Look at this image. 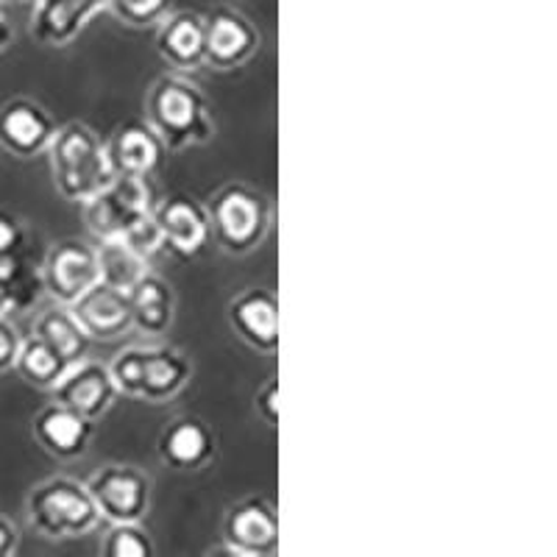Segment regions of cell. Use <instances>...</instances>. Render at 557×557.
<instances>
[{
    "label": "cell",
    "instance_id": "6da1fadb",
    "mask_svg": "<svg viewBox=\"0 0 557 557\" xmlns=\"http://www.w3.org/2000/svg\"><path fill=\"white\" fill-rule=\"evenodd\" d=\"M143 117L168 151L207 146L215 139V114L209 98L187 73H162L143 98Z\"/></svg>",
    "mask_w": 557,
    "mask_h": 557
},
{
    "label": "cell",
    "instance_id": "7a4b0ae2",
    "mask_svg": "<svg viewBox=\"0 0 557 557\" xmlns=\"http://www.w3.org/2000/svg\"><path fill=\"white\" fill-rule=\"evenodd\" d=\"M117 393L146 405H168L193 380V360L171 343L126 346L109 362Z\"/></svg>",
    "mask_w": 557,
    "mask_h": 557
},
{
    "label": "cell",
    "instance_id": "3957f363",
    "mask_svg": "<svg viewBox=\"0 0 557 557\" xmlns=\"http://www.w3.org/2000/svg\"><path fill=\"white\" fill-rule=\"evenodd\" d=\"M51 168L53 190L67 203L82 207L114 176L101 134L84 121H70L57 128L45 151Z\"/></svg>",
    "mask_w": 557,
    "mask_h": 557
},
{
    "label": "cell",
    "instance_id": "277c9868",
    "mask_svg": "<svg viewBox=\"0 0 557 557\" xmlns=\"http://www.w3.org/2000/svg\"><path fill=\"white\" fill-rule=\"evenodd\" d=\"M26 524L42 541H76L103 524L84 480L53 474L37 482L26 496Z\"/></svg>",
    "mask_w": 557,
    "mask_h": 557
},
{
    "label": "cell",
    "instance_id": "5b68a950",
    "mask_svg": "<svg viewBox=\"0 0 557 557\" xmlns=\"http://www.w3.org/2000/svg\"><path fill=\"white\" fill-rule=\"evenodd\" d=\"M209 235L226 257H248L273 228V201L246 182H228L207 201Z\"/></svg>",
    "mask_w": 557,
    "mask_h": 557
},
{
    "label": "cell",
    "instance_id": "8992f818",
    "mask_svg": "<svg viewBox=\"0 0 557 557\" xmlns=\"http://www.w3.org/2000/svg\"><path fill=\"white\" fill-rule=\"evenodd\" d=\"M157 198L153 178L114 173L96 196L82 203L84 226L96 240H121L151 218Z\"/></svg>",
    "mask_w": 557,
    "mask_h": 557
},
{
    "label": "cell",
    "instance_id": "52a82bcc",
    "mask_svg": "<svg viewBox=\"0 0 557 557\" xmlns=\"http://www.w3.org/2000/svg\"><path fill=\"white\" fill-rule=\"evenodd\" d=\"M278 510L268 496L251 494L232 502L223 513L221 541L212 555L268 557L278 549Z\"/></svg>",
    "mask_w": 557,
    "mask_h": 557
},
{
    "label": "cell",
    "instance_id": "ba28073f",
    "mask_svg": "<svg viewBox=\"0 0 557 557\" xmlns=\"http://www.w3.org/2000/svg\"><path fill=\"white\" fill-rule=\"evenodd\" d=\"M87 482L101 521H146L153 502V480L134 462H103Z\"/></svg>",
    "mask_w": 557,
    "mask_h": 557
},
{
    "label": "cell",
    "instance_id": "9c48e42d",
    "mask_svg": "<svg viewBox=\"0 0 557 557\" xmlns=\"http://www.w3.org/2000/svg\"><path fill=\"white\" fill-rule=\"evenodd\" d=\"M37 276L45 296L57 301V305L70 307L96 282H101L98 278L96 246L87 240H78V237L57 240L45 251Z\"/></svg>",
    "mask_w": 557,
    "mask_h": 557
},
{
    "label": "cell",
    "instance_id": "30bf717a",
    "mask_svg": "<svg viewBox=\"0 0 557 557\" xmlns=\"http://www.w3.org/2000/svg\"><path fill=\"white\" fill-rule=\"evenodd\" d=\"M262 34L235 7H215L203 14V67L218 73L240 70L260 53Z\"/></svg>",
    "mask_w": 557,
    "mask_h": 557
},
{
    "label": "cell",
    "instance_id": "8fae6325",
    "mask_svg": "<svg viewBox=\"0 0 557 557\" xmlns=\"http://www.w3.org/2000/svg\"><path fill=\"white\" fill-rule=\"evenodd\" d=\"M153 223L162 237V248L182 260H193L209 246V212L207 203L190 193H171L153 203Z\"/></svg>",
    "mask_w": 557,
    "mask_h": 557
},
{
    "label": "cell",
    "instance_id": "7c38bea8",
    "mask_svg": "<svg viewBox=\"0 0 557 557\" xmlns=\"http://www.w3.org/2000/svg\"><path fill=\"white\" fill-rule=\"evenodd\" d=\"M51 396L53 401L76 410L78 416L89 418V421H101L112 410L114 401L121 399L109 362L92 360L89 355L64 371L62 380L53 385Z\"/></svg>",
    "mask_w": 557,
    "mask_h": 557
},
{
    "label": "cell",
    "instance_id": "4fadbf2b",
    "mask_svg": "<svg viewBox=\"0 0 557 557\" xmlns=\"http://www.w3.org/2000/svg\"><path fill=\"white\" fill-rule=\"evenodd\" d=\"M53 114L34 98H9L0 103V148L14 159L45 157L57 134Z\"/></svg>",
    "mask_w": 557,
    "mask_h": 557
},
{
    "label": "cell",
    "instance_id": "5bb4252c",
    "mask_svg": "<svg viewBox=\"0 0 557 557\" xmlns=\"http://www.w3.org/2000/svg\"><path fill=\"white\" fill-rule=\"evenodd\" d=\"M32 437L34 444L53 460H82L96 437V421L78 416L76 410H70L59 401H48L34 412Z\"/></svg>",
    "mask_w": 557,
    "mask_h": 557
},
{
    "label": "cell",
    "instance_id": "9a60e30c",
    "mask_svg": "<svg viewBox=\"0 0 557 557\" xmlns=\"http://www.w3.org/2000/svg\"><path fill=\"white\" fill-rule=\"evenodd\" d=\"M215 455V432L203 418L190 416V412L171 418L157 437V457L162 460V466L182 471V474L207 469Z\"/></svg>",
    "mask_w": 557,
    "mask_h": 557
},
{
    "label": "cell",
    "instance_id": "2e32d148",
    "mask_svg": "<svg viewBox=\"0 0 557 557\" xmlns=\"http://www.w3.org/2000/svg\"><path fill=\"white\" fill-rule=\"evenodd\" d=\"M226 321L248 348L260 355L278 351V298L271 287H246L228 298Z\"/></svg>",
    "mask_w": 557,
    "mask_h": 557
},
{
    "label": "cell",
    "instance_id": "e0dca14e",
    "mask_svg": "<svg viewBox=\"0 0 557 557\" xmlns=\"http://www.w3.org/2000/svg\"><path fill=\"white\" fill-rule=\"evenodd\" d=\"M28 32L45 48H67L92 20L103 14V0H28Z\"/></svg>",
    "mask_w": 557,
    "mask_h": 557
},
{
    "label": "cell",
    "instance_id": "ac0fdd59",
    "mask_svg": "<svg viewBox=\"0 0 557 557\" xmlns=\"http://www.w3.org/2000/svg\"><path fill=\"white\" fill-rule=\"evenodd\" d=\"M103 143H107V157L114 173L153 178L168 159L165 143L148 126L146 117L121 123Z\"/></svg>",
    "mask_w": 557,
    "mask_h": 557
},
{
    "label": "cell",
    "instance_id": "d6986e66",
    "mask_svg": "<svg viewBox=\"0 0 557 557\" xmlns=\"http://www.w3.org/2000/svg\"><path fill=\"white\" fill-rule=\"evenodd\" d=\"M76 321L92 343L121 341L132 332V307H128V293L117 290L112 285L96 282L82 298L70 305Z\"/></svg>",
    "mask_w": 557,
    "mask_h": 557
},
{
    "label": "cell",
    "instance_id": "ffe728a7",
    "mask_svg": "<svg viewBox=\"0 0 557 557\" xmlns=\"http://www.w3.org/2000/svg\"><path fill=\"white\" fill-rule=\"evenodd\" d=\"M159 59L176 73H196L203 67V14L193 9H173L157 26Z\"/></svg>",
    "mask_w": 557,
    "mask_h": 557
},
{
    "label": "cell",
    "instance_id": "44dd1931",
    "mask_svg": "<svg viewBox=\"0 0 557 557\" xmlns=\"http://www.w3.org/2000/svg\"><path fill=\"white\" fill-rule=\"evenodd\" d=\"M132 307V332L159 341L176 323V290L165 276L148 271L137 285L128 290Z\"/></svg>",
    "mask_w": 557,
    "mask_h": 557
},
{
    "label": "cell",
    "instance_id": "7402d4cb",
    "mask_svg": "<svg viewBox=\"0 0 557 557\" xmlns=\"http://www.w3.org/2000/svg\"><path fill=\"white\" fill-rule=\"evenodd\" d=\"M32 335L42 337L48 346L57 348L70 366L84 360V357L89 355V346H92V341H89L87 332L82 330V323L76 321L73 310H70L67 305H57V301L42 307V310L32 318Z\"/></svg>",
    "mask_w": 557,
    "mask_h": 557
},
{
    "label": "cell",
    "instance_id": "603a6c76",
    "mask_svg": "<svg viewBox=\"0 0 557 557\" xmlns=\"http://www.w3.org/2000/svg\"><path fill=\"white\" fill-rule=\"evenodd\" d=\"M70 368V362L59 355L57 348L48 346L42 337L37 335H23V343H20V351L14 357L12 371L26 382L28 387H37V391H53L62 374Z\"/></svg>",
    "mask_w": 557,
    "mask_h": 557
},
{
    "label": "cell",
    "instance_id": "cb8c5ba5",
    "mask_svg": "<svg viewBox=\"0 0 557 557\" xmlns=\"http://www.w3.org/2000/svg\"><path fill=\"white\" fill-rule=\"evenodd\" d=\"M98 278L103 285H112L117 290H132L139 278L151 271V260L134 251L128 243L123 240H98Z\"/></svg>",
    "mask_w": 557,
    "mask_h": 557
},
{
    "label": "cell",
    "instance_id": "d4e9b609",
    "mask_svg": "<svg viewBox=\"0 0 557 557\" xmlns=\"http://www.w3.org/2000/svg\"><path fill=\"white\" fill-rule=\"evenodd\" d=\"M98 552L103 557H153L157 544L143 521H114L101 532Z\"/></svg>",
    "mask_w": 557,
    "mask_h": 557
},
{
    "label": "cell",
    "instance_id": "484cf974",
    "mask_svg": "<svg viewBox=\"0 0 557 557\" xmlns=\"http://www.w3.org/2000/svg\"><path fill=\"white\" fill-rule=\"evenodd\" d=\"M103 12L126 28H157L173 12V0H103Z\"/></svg>",
    "mask_w": 557,
    "mask_h": 557
},
{
    "label": "cell",
    "instance_id": "4316f807",
    "mask_svg": "<svg viewBox=\"0 0 557 557\" xmlns=\"http://www.w3.org/2000/svg\"><path fill=\"white\" fill-rule=\"evenodd\" d=\"M26 223L20 221L14 212L0 207V265H12V262H17L23 248H26Z\"/></svg>",
    "mask_w": 557,
    "mask_h": 557
},
{
    "label": "cell",
    "instance_id": "83f0119b",
    "mask_svg": "<svg viewBox=\"0 0 557 557\" xmlns=\"http://www.w3.org/2000/svg\"><path fill=\"white\" fill-rule=\"evenodd\" d=\"M26 276L20 271V260L12 265H0V315H12L17 307L26 305Z\"/></svg>",
    "mask_w": 557,
    "mask_h": 557
},
{
    "label": "cell",
    "instance_id": "f1b7e54d",
    "mask_svg": "<svg viewBox=\"0 0 557 557\" xmlns=\"http://www.w3.org/2000/svg\"><path fill=\"white\" fill-rule=\"evenodd\" d=\"M253 416L260 418L262 424L276 430L278 424V380L276 376H268L257 393H253Z\"/></svg>",
    "mask_w": 557,
    "mask_h": 557
},
{
    "label": "cell",
    "instance_id": "f546056e",
    "mask_svg": "<svg viewBox=\"0 0 557 557\" xmlns=\"http://www.w3.org/2000/svg\"><path fill=\"white\" fill-rule=\"evenodd\" d=\"M20 343H23V332L17 330V323L9 315H0V374L12 371Z\"/></svg>",
    "mask_w": 557,
    "mask_h": 557
},
{
    "label": "cell",
    "instance_id": "4dcf8cb0",
    "mask_svg": "<svg viewBox=\"0 0 557 557\" xmlns=\"http://www.w3.org/2000/svg\"><path fill=\"white\" fill-rule=\"evenodd\" d=\"M20 527L9 513L0 510V557H12L20 549Z\"/></svg>",
    "mask_w": 557,
    "mask_h": 557
},
{
    "label": "cell",
    "instance_id": "1f68e13d",
    "mask_svg": "<svg viewBox=\"0 0 557 557\" xmlns=\"http://www.w3.org/2000/svg\"><path fill=\"white\" fill-rule=\"evenodd\" d=\"M14 42V26L12 20H9V14L3 12V7H0V53H7L9 48H12Z\"/></svg>",
    "mask_w": 557,
    "mask_h": 557
},
{
    "label": "cell",
    "instance_id": "d6a6232c",
    "mask_svg": "<svg viewBox=\"0 0 557 557\" xmlns=\"http://www.w3.org/2000/svg\"><path fill=\"white\" fill-rule=\"evenodd\" d=\"M20 3H28V0H0V7H20Z\"/></svg>",
    "mask_w": 557,
    "mask_h": 557
}]
</instances>
